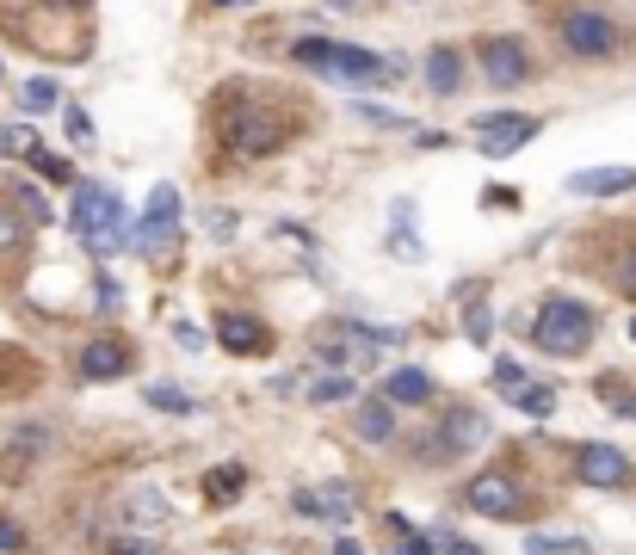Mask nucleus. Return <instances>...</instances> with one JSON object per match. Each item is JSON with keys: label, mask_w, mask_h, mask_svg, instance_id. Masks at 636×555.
<instances>
[{"label": "nucleus", "mask_w": 636, "mask_h": 555, "mask_svg": "<svg viewBox=\"0 0 636 555\" xmlns=\"http://www.w3.org/2000/svg\"><path fill=\"white\" fill-rule=\"evenodd\" d=\"M297 62L315 68L334 87H390V81H402V68H408L402 56H371V50H352V44H328V37L297 44Z\"/></svg>", "instance_id": "1"}, {"label": "nucleus", "mask_w": 636, "mask_h": 555, "mask_svg": "<svg viewBox=\"0 0 636 555\" xmlns=\"http://www.w3.org/2000/svg\"><path fill=\"white\" fill-rule=\"evenodd\" d=\"M68 222H75V235H81L99 259H112V253H124V247L136 241L130 222H124V198L112 192V185H93V179L75 185V210H68Z\"/></svg>", "instance_id": "2"}, {"label": "nucleus", "mask_w": 636, "mask_h": 555, "mask_svg": "<svg viewBox=\"0 0 636 555\" xmlns=\"http://www.w3.org/2000/svg\"><path fill=\"white\" fill-rule=\"evenodd\" d=\"M532 340H538V352H550V358L587 352V340H593V309L575 303V296H550V303H538Z\"/></svg>", "instance_id": "3"}, {"label": "nucleus", "mask_w": 636, "mask_h": 555, "mask_svg": "<svg viewBox=\"0 0 636 555\" xmlns=\"http://www.w3.org/2000/svg\"><path fill=\"white\" fill-rule=\"evenodd\" d=\"M173 241H180V192L173 185H155V198H149V210H143V222H136V253H149V259H161Z\"/></svg>", "instance_id": "4"}, {"label": "nucleus", "mask_w": 636, "mask_h": 555, "mask_svg": "<svg viewBox=\"0 0 636 555\" xmlns=\"http://www.w3.org/2000/svg\"><path fill=\"white\" fill-rule=\"evenodd\" d=\"M476 62L488 74V87H501V93L532 81V56H525L519 37H488V44H476Z\"/></svg>", "instance_id": "5"}, {"label": "nucleus", "mask_w": 636, "mask_h": 555, "mask_svg": "<svg viewBox=\"0 0 636 555\" xmlns=\"http://www.w3.org/2000/svg\"><path fill=\"white\" fill-rule=\"evenodd\" d=\"M476 148L482 155H513V148H525L538 136V118H525V111H488V118H476Z\"/></svg>", "instance_id": "6"}, {"label": "nucleus", "mask_w": 636, "mask_h": 555, "mask_svg": "<svg viewBox=\"0 0 636 555\" xmlns=\"http://www.w3.org/2000/svg\"><path fill=\"white\" fill-rule=\"evenodd\" d=\"M464 500H470L476 512H488V518H513V512L525 506V494H519V481H513L507 469H488V475H470V488H464Z\"/></svg>", "instance_id": "7"}, {"label": "nucleus", "mask_w": 636, "mask_h": 555, "mask_svg": "<svg viewBox=\"0 0 636 555\" xmlns=\"http://www.w3.org/2000/svg\"><path fill=\"white\" fill-rule=\"evenodd\" d=\"M291 506L303 518H322V525H352V512H359V494L346 488V481H328V488H297Z\"/></svg>", "instance_id": "8"}, {"label": "nucleus", "mask_w": 636, "mask_h": 555, "mask_svg": "<svg viewBox=\"0 0 636 555\" xmlns=\"http://www.w3.org/2000/svg\"><path fill=\"white\" fill-rule=\"evenodd\" d=\"M562 44L575 56H612L618 50V25L606 13H569L562 19Z\"/></svg>", "instance_id": "9"}, {"label": "nucleus", "mask_w": 636, "mask_h": 555, "mask_svg": "<svg viewBox=\"0 0 636 555\" xmlns=\"http://www.w3.org/2000/svg\"><path fill=\"white\" fill-rule=\"evenodd\" d=\"M575 475L587 481V488H618V481H630V463H624L618 444H581Z\"/></svg>", "instance_id": "10"}, {"label": "nucleus", "mask_w": 636, "mask_h": 555, "mask_svg": "<svg viewBox=\"0 0 636 555\" xmlns=\"http://www.w3.org/2000/svg\"><path fill=\"white\" fill-rule=\"evenodd\" d=\"M569 192H575V198H618V192H636V167H581V173H569Z\"/></svg>", "instance_id": "11"}, {"label": "nucleus", "mask_w": 636, "mask_h": 555, "mask_svg": "<svg viewBox=\"0 0 636 555\" xmlns=\"http://www.w3.org/2000/svg\"><path fill=\"white\" fill-rule=\"evenodd\" d=\"M124 370H130V346L124 340H93L81 352V377L87 383H112V377H124Z\"/></svg>", "instance_id": "12"}, {"label": "nucleus", "mask_w": 636, "mask_h": 555, "mask_svg": "<svg viewBox=\"0 0 636 555\" xmlns=\"http://www.w3.org/2000/svg\"><path fill=\"white\" fill-rule=\"evenodd\" d=\"M352 432H359L365 444H390V438H396V401H359Z\"/></svg>", "instance_id": "13"}, {"label": "nucleus", "mask_w": 636, "mask_h": 555, "mask_svg": "<svg viewBox=\"0 0 636 555\" xmlns=\"http://www.w3.org/2000/svg\"><path fill=\"white\" fill-rule=\"evenodd\" d=\"M217 340H223L235 358H247V352L266 346V327H260L254 315H223V321H217Z\"/></svg>", "instance_id": "14"}, {"label": "nucleus", "mask_w": 636, "mask_h": 555, "mask_svg": "<svg viewBox=\"0 0 636 555\" xmlns=\"http://www.w3.org/2000/svg\"><path fill=\"white\" fill-rule=\"evenodd\" d=\"M383 401H396V407L433 401V377H427V370H414V364H402V370H390V395H383Z\"/></svg>", "instance_id": "15"}, {"label": "nucleus", "mask_w": 636, "mask_h": 555, "mask_svg": "<svg viewBox=\"0 0 636 555\" xmlns=\"http://www.w3.org/2000/svg\"><path fill=\"white\" fill-rule=\"evenodd\" d=\"M427 87L433 93H457V87H464V56H457V50H427Z\"/></svg>", "instance_id": "16"}, {"label": "nucleus", "mask_w": 636, "mask_h": 555, "mask_svg": "<svg viewBox=\"0 0 636 555\" xmlns=\"http://www.w3.org/2000/svg\"><path fill=\"white\" fill-rule=\"evenodd\" d=\"M470 444H482V420L470 414V407H457V414L439 426V451H451V457H457V451H470Z\"/></svg>", "instance_id": "17"}, {"label": "nucleus", "mask_w": 636, "mask_h": 555, "mask_svg": "<svg viewBox=\"0 0 636 555\" xmlns=\"http://www.w3.org/2000/svg\"><path fill=\"white\" fill-rule=\"evenodd\" d=\"M229 142H235V148H241V155H266V148H272V142H278V130H272V124H266V118H241V124H235V130H229Z\"/></svg>", "instance_id": "18"}, {"label": "nucleus", "mask_w": 636, "mask_h": 555, "mask_svg": "<svg viewBox=\"0 0 636 555\" xmlns=\"http://www.w3.org/2000/svg\"><path fill=\"white\" fill-rule=\"evenodd\" d=\"M241 488H247V469H241V463H217V469H210V488H204V494L217 500V506H229Z\"/></svg>", "instance_id": "19"}, {"label": "nucleus", "mask_w": 636, "mask_h": 555, "mask_svg": "<svg viewBox=\"0 0 636 555\" xmlns=\"http://www.w3.org/2000/svg\"><path fill=\"white\" fill-rule=\"evenodd\" d=\"M352 395H359V377H352V370H334V377H322L309 389L315 407H334V401H352Z\"/></svg>", "instance_id": "20"}, {"label": "nucleus", "mask_w": 636, "mask_h": 555, "mask_svg": "<svg viewBox=\"0 0 636 555\" xmlns=\"http://www.w3.org/2000/svg\"><path fill=\"white\" fill-rule=\"evenodd\" d=\"M390 525H396V549H390V555H439V543H433L427 531H414L408 518H390Z\"/></svg>", "instance_id": "21"}, {"label": "nucleus", "mask_w": 636, "mask_h": 555, "mask_svg": "<svg viewBox=\"0 0 636 555\" xmlns=\"http://www.w3.org/2000/svg\"><path fill=\"white\" fill-rule=\"evenodd\" d=\"M513 407H519V414H532V420H544L550 407H556V389H550V383H525V389L513 395Z\"/></svg>", "instance_id": "22"}, {"label": "nucleus", "mask_w": 636, "mask_h": 555, "mask_svg": "<svg viewBox=\"0 0 636 555\" xmlns=\"http://www.w3.org/2000/svg\"><path fill=\"white\" fill-rule=\"evenodd\" d=\"M130 518H136V525H161V518H167V500H161L155 488H143V494H130Z\"/></svg>", "instance_id": "23"}, {"label": "nucleus", "mask_w": 636, "mask_h": 555, "mask_svg": "<svg viewBox=\"0 0 636 555\" xmlns=\"http://www.w3.org/2000/svg\"><path fill=\"white\" fill-rule=\"evenodd\" d=\"M525 555H587V543L581 537H532Z\"/></svg>", "instance_id": "24"}, {"label": "nucleus", "mask_w": 636, "mask_h": 555, "mask_svg": "<svg viewBox=\"0 0 636 555\" xmlns=\"http://www.w3.org/2000/svg\"><path fill=\"white\" fill-rule=\"evenodd\" d=\"M494 389H501L507 401L525 389V364H513V358H501V364H494Z\"/></svg>", "instance_id": "25"}, {"label": "nucleus", "mask_w": 636, "mask_h": 555, "mask_svg": "<svg viewBox=\"0 0 636 555\" xmlns=\"http://www.w3.org/2000/svg\"><path fill=\"white\" fill-rule=\"evenodd\" d=\"M31 148H38V142H31L25 124H0V155H31Z\"/></svg>", "instance_id": "26"}, {"label": "nucleus", "mask_w": 636, "mask_h": 555, "mask_svg": "<svg viewBox=\"0 0 636 555\" xmlns=\"http://www.w3.org/2000/svg\"><path fill=\"white\" fill-rule=\"evenodd\" d=\"M13 198H19V210H25V216H31V222H50V204H44V198H38V192H31V185H25V179H19V185H13Z\"/></svg>", "instance_id": "27"}, {"label": "nucleus", "mask_w": 636, "mask_h": 555, "mask_svg": "<svg viewBox=\"0 0 636 555\" xmlns=\"http://www.w3.org/2000/svg\"><path fill=\"white\" fill-rule=\"evenodd\" d=\"M31 167H38L44 179H56V185H62V179H75V173H68V161H56L50 148H31Z\"/></svg>", "instance_id": "28"}, {"label": "nucleus", "mask_w": 636, "mask_h": 555, "mask_svg": "<svg viewBox=\"0 0 636 555\" xmlns=\"http://www.w3.org/2000/svg\"><path fill=\"white\" fill-rule=\"evenodd\" d=\"M56 105V81H25V111H50Z\"/></svg>", "instance_id": "29"}, {"label": "nucleus", "mask_w": 636, "mask_h": 555, "mask_svg": "<svg viewBox=\"0 0 636 555\" xmlns=\"http://www.w3.org/2000/svg\"><path fill=\"white\" fill-rule=\"evenodd\" d=\"M149 407H161V414H186L192 401H186L180 389H149Z\"/></svg>", "instance_id": "30"}, {"label": "nucleus", "mask_w": 636, "mask_h": 555, "mask_svg": "<svg viewBox=\"0 0 636 555\" xmlns=\"http://www.w3.org/2000/svg\"><path fill=\"white\" fill-rule=\"evenodd\" d=\"M62 124H68V136H75V142H93V118H87L81 105H68V118H62Z\"/></svg>", "instance_id": "31"}, {"label": "nucleus", "mask_w": 636, "mask_h": 555, "mask_svg": "<svg viewBox=\"0 0 636 555\" xmlns=\"http://www.w3.org/2000/svg\"><path fill=\"white\" fill-rule=\"evenodd\" d=\"M439 555H482L470 537H439Z\"/></svg>", "instance_id": "32"}, {"label": "nucleus", "mask_w": 636, "mask_h": 555, "mask_svg": "<svg viewBox=\"0 0 636 555\" xmlns=\"http://www.w3.org/2000/svg\"><path fill=\"white\" fill-rule=\"evenodd\" d=\"M0 549H25V531L13 525V518H0Z\"/></svg>", "instance_id": "33"}, {"label": "nucleus", "mask_w": 636, "mask_h": 555, "mask_svg": "<svg viewBox=\"0 0 636 555\" xmlns=\"http://www.w3.org/2000/svg\"><path fill=\"white\" fill-rule=\"evenodd\" d=\"M173 340H180V346H186V352H198V346H204V333H198V327H192V321H180V333H173Z\"/></svg>", "instance_id": "34"}, {"label": "nucleus", "mask_w": 636, "mask_h": 555, "mask_svg": "<svg viewBox=\"0 0 636 555\" xmlns=\"http://www.w3.org/2000/svg\"><path fill=\"white\" fill-rule=\"evenodd\" d=\"M470 340H488V309H482V303L470 309Z\"/></svg>", "instance_id": "35"}, {"label": "nucleus", "mask_w": 636, "mask_h": 555, "mask_svg": "<svg viewBox=\"0 0 636 555\" xmlns=\"http://www.w3.org/2000/svg\"><path fill=\"white\" fill-rule=\"evenodd\" d=\"M390 253H408V259H420V241H414V235H390Z\"/></svg>", "instance_id": "36"}, {"label": "nucleus", "mask_w": 636, "mask_h": 555, "mask_svg": "<svg viewBox=\"0 0 636 555\" xmlns=\"http://www.w3.org/2000/svg\"><path fill=\"white\" fill-rule=\"evenodd\" d=\"M112 555H155V549H149V543H118Z\"/></svg>", "instance_id": "37"}, {"label": "nucleus", "mask_w": 636, "mask_h": 555, "mask_svg": "<svg viewBox=\"0 0 636 555\" xmlns=\"http://www.w3.org/2000/svg\"><path fill=\"white\" fill-rule=\"evenodd\" d=\"M334 555H365V549H359V543H352V537H340V543H334Z\"/></svg>", "instance_id": "38"}, {"label": "nucleus", "mask_w": 636, "mask_h": 555, "mask_svg": "<svg viewBox=\"0 0 636 555\" xmlns=\"http://www.w3.org/2000/svg\"><path fill=\"white\" fill-rule=\"evenodd\" d=\"M624 290H636V259H624V278H618Z\"/></svg>", "instance_id": "39"}, {"label": "nucleus", "mask_w": 636, "mask_h": 555, "mask_svg": "<svg viewBox=\"0 0 636 555\" xmlns=\"http://www.w3.org/2000/svg\"><path fill=\"white\" fill-rule=\"evenodd\" d=\"M223 7H241V0H223Z\"/></svg>", "instance_id": "40"}, {"label": "nucleus", "mask_w": 636, "mask_h": 555, "mask_svg": "<svg viewBox=\"0 0 636 555\" xmlns=\"http://www.w3.org/2000/svg\"><path fill=\"white\" fill-rule=\"evenodd\" d=\"M0 370H7V352H0Z\"/></svg>", "instance_id": "41"}, {"label": "nucleus", "mask_w": 636, "mask_h": 555, "mask_svg": "<svg viewBox=\"0 0 636 555\" xmlns=\"http://www.w3.org/2000/svg\"><path fill=\"white\" fill-rule=\"evenodd\" d=\"M630 340H636V321H630Z\"/></svg>", "instance_id": "42"}]
</instances>
